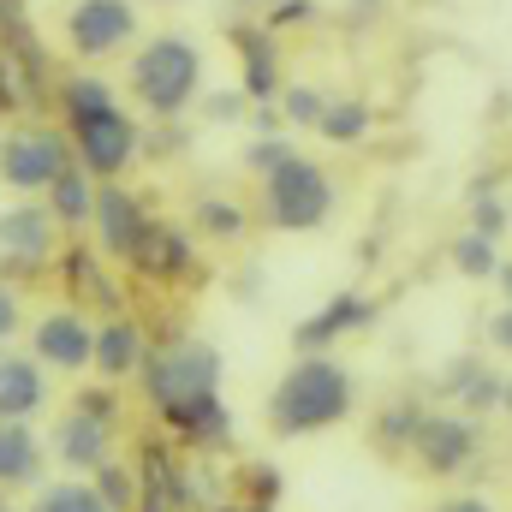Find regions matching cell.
Segmentation results:
<instances>
[{
	"instance_id": "obj_34",
	"label": "cell",
	"mask_w": 512,
	"mask_h": 512,
	"mask_svg": "<svg viewBox=\"0 0 512 512\" xmlns=\"http://www.w3.org/2000/svg\"><path fill=\"white\" fill-rule=\"evenodd\" d=\"M239 108H245V90H227V96H209V120H239Z\"/></svg>"
},
{
	"instance_id": "obj_28",
	"label": "cell",
	"mask_w": 512,
	"mask_h": 512,
	"mask_svg": "<svg viewBox=\"0 0 512 512\" xmlns=\"http://www.w3.org/2000/svg\"><path fill=\"white\" fill-rule=\"evenodd\" d=\"M512 227V203L507 197H495V191H477V203H471V233H483V239H507Z\"/></svg>"
},
{
	"instance_id": "obj_2",
	"label": "cell",
	"mask_w": 512,
	"mask_h": 512,
	"mask_svg": "<svg viewBox=\"0 0 512 512\" xmlns=\"http://www.w3.org/2000/svg\"><path fill=\"white\" fill-rule=\"evenodd\" d=\"M352 411H358V382H352V370H346L340 358H328V352H304L280 382L268 387V429H274L280 441L340 429Z\"/></svg>"
},
{
	"instance_id": "obj_29",
	"label": "cell",
	"mask_w": 512,
	"mask_h": 512,
	"mask_svg": "<svg viewBox=\"0 0 512 512\" xmlns=\"http://www.w3.org/2000/svg\"><path fill=\"white\" fill-rule=\"evenodd\" d=\"M292 155H298V149L286 143V131H268V137H251V143H245V167H251L256 179H262V173H274V167H280V161H292Z\"/></svg>"
},
{
	"instance_id": "obj_4",
	"label": "cell",
	"mask_w": 512,
	"mask_h": 512,
	"mask_svg": "<svg viewBox=\"0 0 512 512\" xmlns=\"http://www.w3.org/2000/svg\"><path fill=\"white\" fill-rule=\"evenodd\" d=\"M334 203H340L334 173L310 155H292L274 173H262V221L274 233H316L334 221Z\"/></svg>"
},
{
	"instance_id": "obj_35",
	"label": "cell",
	"mask_w": 512,
	"mask_h": 512,
	"mask_svg": "<svg viewBox=\"0 0 512 512\" xmlns=\"http://www.w3.org/2000/svg\"><path fill=\"white\" fill-rule=\"evenodd\" d=\"M435 512H501V507L483 501V495H447V501H435Z\"/></svg>"
},
{
	"instance_id": "obj_39",
	"label": "cell",
	"mask_w": 512,
	"mask_h": 512,
	"mask_svg": "<svg viewBox=\"0 0 512 512\" xmlns=\"http://www.w3.org/2000/svg\"><path fill=\"white\" fill-rule=\"evenodd\" d=\"M0 512H12V501H6V495H0Z\"/></svg>"
},
{
	"instance_id": "obj_1",
	"label": "cell",
	"mask_w": 512,
	"mask_h": 512,
	"mask_svg": "<svg viewBox=\"0 0 512 512\" xmlns=\"http://www.w3.org/2000/svg\"><path fill=\"white\" fill-rule=\"evenodd\" d=\"M143 393L149 405L191 441H215L227 435V405H221V352L203 340H167L149 346L143 358Z\"/></svg>"
},
{
	"instance_id": "obj_23",
	"label": "cell",
	"mask_w": 512,
	"mask_h": 512,
	"mask_svg": "<svg viewBox=\"0 0 512 512\" xmlns=\"http://www.w3.org/2000/svg\"><path fill=\"white\" fill-rule=\"evenodd\" d=\"M30 512H114L102 501V489L90 477H66V483H42Z\"/></svg>"
},
{
	"instance_id": "obj_21",
	"label": "cell",
	"mask_w": 512,
	"mask_h": 512,
	"mask_svg": "<svg viewBox=\"0 0 512 512\" xmlns=\"http://www.w3.org/2000/svg\"><path fill=\"white\" fill-rule=\"evenodd\" d=\"M191 227H197L203 239H215V245H239V239L251 233V215H245V203H239V197L209 191V197H197V203H191Z\"/></svg>"
},
{
	"instance_id": "obj_37",
	"label": "cell",
	"mask_w": 512,
	"mask_h": 512,
	"mask_svg": "<svg viewBox=\"0 0 512 512\" xmlns=\"http://www.w3.org/2000/svg\"><path fill=\"white\" fill-rule=\"evenodd\" d=\"M352 6H358V12H382L387 0H352Z\"/></svg>"
},
{
	"instance_id": "obj_18",
	"label": "cell",
	"mask_w": 512,
	"mask_h": 512,
	"mask_svg": "<svg viewBox=\"0 0 512 512\" xmlns=\"http://www.w3.org/2000/svg\"><path fill=\"white\" fill-rule=\"evenodd\" d=\"M42 465H48V447L30 435V423H6L0 417V489L42 483Z\"/></svg>"
},
{
	"instance_id": "obj_40",
	"label": "cell",
	"mask_w": 512,
	"mask_h": 512,
	"mask_svg": "<svg viewBox=\"0 0 512 512\" xmlns=\"http://www.w3.org/2000/svg\"><path fill=\"white\" fill-rule=\"evenodd\" d=\"M155 6H173V0H155Z\"/></svg>"
},
{
	"instance_id": "obj_22",
	"label": "cell",
	"mask_w": 512,
	"mask_h": 512,
	"mask_svg": "<svg viewBox=\"0 0 512 512\" xmlns=\"http://www.w3.org/2000/svg\"><path fill=\"white\" fill-rule=\"evenodd\" d=\"M376 131V114H370V102H358V96H328V108H322V120H316V137L322 143H334V149H352V143H364Z\"/></svg>"
},
{
	"instance_id": "obj_36",
	"label": "cell",
	"mask_w": 512,
	"mask_h": 512,
	"mask_svg": "<svg viewBox=\"0 0 512 512\" xmlns=\"http://www.w3.org/2000/svg\"><path fill=\"white\" fill-rule=\"evenodd\" d=\"M495 280H501V292H507L501 304H512V256H501V268H495Z\"/></svg>"
},
{
	"instance_id": "obj_15",
	"label": "cell",
	"mask_w": 512,
	"mask_h": 512,
	"mask_svg": "<svg viewBox=\"0 0 512 512\" xmlns=\"http://www.w3.org/2000/svg\"><path fill=\"white\" fill-rule=\"evenodd\" d=\"M143 358H149V334H143V322H131V316H108L102 328H96V352H90V370L102 376V382H126L143 370Z\"/></svg>"
},
{
	"instance_id": "obj_12",
	"label": "cell",
	"mask_w": 512,
	"mask_h": 512,
	"mask_svg": "<svg viewBox=\"0 0 512 512\" xmlns=\"http://www.w3.org/2000/svg\"><path fill=\"white\" fill-rule=\"evenodd\" d=\"M90 227H96L102 251L114 256V262H131L137 239H143V227H149V209L131 197L120 179H108V185H96V215H90Z\"/></svg>"
},
{
	"instance_id": "obj_7",
	"label": "cell",
	"mask_w": 512,
	"mask_h": 512,
	"mask_svg": "<svg viewBox=\"0 0 512 512\" xmlns=\"http://www.w3.org/2000/svg\"><path fill=\"white\" fill-rule=\"evenodd\" d=\"M477 453H483V429L471 411H423L411 435V459L423 477H459L465 465H477Z\"/></svg>"
},
{
	"instance_id": "obj_16",
	"label": "cell",
	"mask_w": 512,
	"mask_h": 512,
	"mask_svg": "<svg viewBox=\"0 0 512 512\" xmlns=\"http://www.w3.org/2000/svg\"><path fill=\"white\" fill-rule=\"evenodd\" d=\"M48 405V370L30 352H6L0 346V417L6 423H30Z\"/></svg>"
},
{
	"instance_id": "obj_20",
	"label": "cell",
	"mask_w": 512,
	"mask_h": 512,
	"mask_svg": "<svg viewBox=\"0 0 512 512\" xmlns=\"http://www.w3.org/2000/svg\"><path fill=\"white\" fill-rule=\"evenodd\" d=\"M96 185H102V179H90V173L72 161V167L42 191V203H48V215H54L60 227H84V221L96 215Z\"/></svg>"
},
{
	"instance_id": "obj_25",
	"label": "cell",
	"mask_w": 512,
	"mask_h": 512,
	"mask_svg": "<svg viewBox=\"0 0 512 512\" xmlns=\"http://www.w3.org/2000/svg\"><path fill=\"white\" fill-rule=\"evenodd\" d=\"M417 423H423V405L393 399L382 417H376V447H382V453H405V447H411V435H417Z\"/></svg>"
},
{
	"instance_id": "obj_10",
	"label": "cell",
	"mask_w": 512,
	"mask_h": 512,
	"mask_svg": "<svg viewBox=\"0 0 512 512\" xmlns=\"http://www.w3.org/2000/svg\"><path fill=\"white\" fill-rule=\"evenodd\" d=\"M48 453L72 471V477H96L108 459H114V423L108 417H90V411H66L48 435Z\"/></svg>"
},
{
	"instance_id": "obj_24",
	"label": "cell",
	"mask_w": 512,
	"mask_h": 512,
	"mask_svg": "<svg viewBox=\"0 0 512 512\" xmlns=\"http://www.w3.org/2000/svg\"><path fill=\"white\" fill-rule=\"evenodd\" d=\"M453 268H459L465 280H495V268H501V245L465 227V233L453 239Z\"/></svg>"
},
{
	"instance_id": "obj_33",
	"label": "cell",
	"mask_w": 512,
	"mask_h": 512,
	"mask_svg": "<svg viewBox=\"0 0 512 512\" xmlns=\"http://www.w3.org/2000/svg\"><path fill=\"white\" fill-rule=\"evenodd\" d=\"M489 346H495V352H507V358H512V304H501V310L489 316Z\"/></svg>"
},
{
	"instance_id": "obj_5",
	"label": "cell",
	"mask_w": 512,
	"mask_h": 512,
	"mask_svg": "<svg viewBox=\"0 0 512 512\" xmlns=\"http://www.w3.org/2000/svg\"><path fill=\"white\" fill-rule=\"evenodd\" d=\"M66 137H72V161L90 173V179H126L143 155V126L137 114H126L120 102L96 108V114H72L66 120Z\"/></svg>"
},
{
	"instance_id": "obj_14",
	"label": "cell",
	"mask_w": 512,
	"mask_h": 512,
	"mask_svg": "<svg viewBox=\"0 0 512 512\" xmlns=\"http://www.w3.org/2000/svg\"><path fill=\"white\" fill-rule=\"evenodd\" d=\"M126 268H137L143 280H179V274H191V268H197L191 233L173 227V221H155V215H149V227H143V239H137V251H131Z\"/></svg>"
},
{
	"instance_id": "obj_11",
	"label": "cell",
	"mask_w": 512,
	"mask_h": 512,
	"mask_svg": "<svg viewBox=\"0 0 512 512\" xmlns=\"http://www.w3.org/2000/svg\"><path fill=\"white\" fill-rule=\"evenodd\" d=\"M54 239H60V221L48 215V203L24 197V203L0 209V256L12 268H42L54 256Z\"/></svg>"
},
{
	"instance_id": "obj_17",
	"label": "cell",
	"mask_w": 512,
	"mask_h": 512,
	"mask_svg": "<svg viewBox=\"0 0 512 512\" xmlns=\"http://www.w3.org/2000/svg\"><path fill=\"white\" fill-rule=\"evenodd\" d=\"M239 54H245V84H239V90H245V102L274 108V102H280V90H286L274 30H262V24H239Z\"/></svg>"
},
{
	"instance_id": "obj_13",
	"label": "cell",
	"mask_w": 512,
	"mask_h": 512,
	"mask_svg": "<svg viewBox=\"0 0 512 512\" xmlns=\"http://www.w3.org/2000/svg\"><path fill=\"white\" fill-rule=\"evenodd\" d=\"M376 322V298L370 292H340V298H328L310 322H298V352H328V346H340L346 334H364Z\"/></svg>"
},
{
	"instance_id": "obj_38",
	"label": "cell",
	"mask_w": 512,
	"mask_h": 512,
	"mask_svg": "<svg viewBox=\"0 0 512 512\" xmlns=\"http://www.w3.org/2000/svg\"><path fill=\"white\" fill-rule=\"evenodd\" d=\"M215 512H268V507H215Z\"/></svg>"
},
{
	"instance_id": "obj_26",
	"label": "cell",
	"mask_w": 512,
	"mask_h": 512,
	"mask_svg": "<svg viewBox=\"0 0 512 512\" xmlns=\"http://www.w3.org/2000/svg\"><path fill=\"white\" fill-rule=\"evenodd\" d=\"M274 108H280V120H286V126H304V131H316V120H322V108H328V96H322L316 84H286Z\"/></svg>"
},
{
	"instance_id": "obj_8",
	"label": "cell",
	"mask_w": 512,
	"mask_h": 512,
	"mask_svg": "<svg viewBox=\"0 0 512 512\" xmlns=\"http://www.w3.org/2000/svg\"><path fill=\"white\" fill-rule=\"evenodd\" d=\"M126 42H137V0H72L66 48L78 60H108Z\"/></svg>"
},
{
	"instance_id": "obj_6",
	"label": "cell",
	"mask_w": 512,
	"mask_h": 512,
	"mask_svg": "<svg viewBox=\"0 0 512 512\" xmlns=\"http://www.w3.org/2000/svg\"><path fill=\"white\" fill-rule=\"evenodd\" d=\"M72 167V137L54 126H18L0 137V185L18 197H42Z\"/></svg>"
},
{
	"instance_id": "obj_3",
	"label": "cell",
	"mask_w": 512,
	"mask_h": 512,
	"mask_svg": "<svg viewBox=\"0 0 512 512\" xmlns=\"http://www.w3.org/2000/svg\"><path fill=\"white\" fill-rule=\"evenodd\" d=\"M203 90V54L191 36H149L137 54H131V102L149 114V120H179Z\"/></svg>"
},
{
	"instance_id": "obj_9",
	"label": "cell",
	"mask_w": 512,
	"mask_h": 512,
	"mask_svg": "<svg viewBox=\"0 0 512 512\" xmlns=\"http://www.w3.org/2000/svg\"><path fill=\"white\" fill-rule=\"evenodd\" d=\"M90 352H96V322L84 310H48L36 316L30 328V358L42 370H90Z\"/></svg>"
},
{
	"instance_id": "obj_30",
	"label": "cell",
	"mask_w": 512,
	"mask_h": 512,
	"mask_svg": "<svg viewBox=\"0 0 512 512\" xmlns=\"http://www.w3.org/2000/svg\"><path fill=\"white\" fill-rule=\"evenodd\" d=\"M114 102V90L102 84V78H90V72H78L72 84H66V120L72 114H96V108H108Z\"/></svg>"
},
{
	"instance_id": "obj_19",
	"label": "cell",
	"mask_w": 512,
	"mask_h": 512,
	"mask_svg": "<svg viewBox=\"0 0 512 512\" xmlns=\"http://www.w3.org/2000/svg\"><path fill=\"white\" fill-rule=\"evenodd\" d=\"M447 387H453V399H459L465 411H495V405H512V382H507V376H495L483 358L453 364V370H447Z\"/></svg>"
},
{
	"instance_id": "obj_27",
	"label": "cell",
	"mask_w": 512,
	"mask_h": 512,
	"mask_svg": "<svg viewBox=\"0 0 512 512\" xmlns=\"http://www.w3.org/2000/svg\"><path fill=\"white\" fill-rule=\"evenodd\" d=\"M90 483L102 489V501H108L114 512H137V501H143V483L131 477L126 465H120V459H108V465H102V471H96Z\"/></svg>"
},
{
	"instance_id": "obj_31",
	"label": "cell",
	"mask_w": 512,
	"mask_h": 512,
	"mask_svg": "<svg viewBox=\"0 0 512 512\" xmlns=\"http://www.w3.org/2000/svg\"><path fill=\"white\" fill-rule=\"evenodd\" d=\"M18 328H24V304H18V286H6V280H0V346H6Z\"/></svg>"
},
{
	"instance_id": "obj_32",
	"label": "cell",
	"mask_w": 512,
	"mask_h": 512,
	"mask_svg": "<svg viewBox=\"0 0 512 512\" xmlns=\"http://www.w3.org/2000/svg\"><path fill=\"white\" fill-rule=\"evenodd\" d=\"M78 411H90V417H108V423H120V405H114V393H108V387H84V393H78Z\"/></svg>"
}]
</instances>
